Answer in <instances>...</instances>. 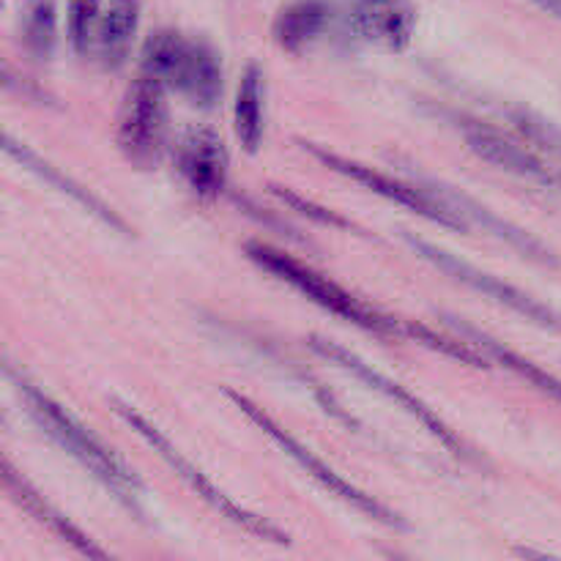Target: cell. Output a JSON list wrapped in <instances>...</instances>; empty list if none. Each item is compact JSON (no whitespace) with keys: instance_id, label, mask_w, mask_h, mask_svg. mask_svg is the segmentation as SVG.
<instances>
[{"instance_id":"6da1fadb","label":"cell","mask_w":561,"mask_h":561,"mask_svg":"<svg viewBox=\"0 0 561 561\" xmlns=\"http://www.w3.org/2000/svg\"><path fill=\"white\" fill-rule=\"evenodd\" d=\"M9 376L14 378L16 389H20L22 400H25L27 405V414L33 416V422H36L64 453H69L88 474L96 477L107 491H113V496L118 499L124 507H129L131 513L140 515V504L137 502H140L142 485L135 477V471H131L113 449L104 447L88 427H82L64 405L55 403L49 394H44L36 383L27 381L25 376H16L11 367Z\"/></svg>"},{"instance_id":"7a4b0ae2","label":"cell","mask_w":561,"mask_h":561,"mask_svg":"<svg viewBox=\"0 0 561 561\" xmlns=\"http://www.w3.org/2000/svg\"><path fill=\"white\" fill-rule=\"evenodd\" d=\"M140 71L157 77L164 88L184 96L195 107H214L222 96L225 75L217 49L170 27L148 36Z\"/></svg>"},{"instance_id":"3957f363","label":"cell","mask_w":561,"mask_h":561,"mask_svg":"<svg viewBox=\"0 0 561 561\" xmlns=\"http://www.w3.org/2000/svg\"><path fill=\"white\" fill-rule=\"evenodd\" d=\"M247 257H250L252 263H257L263 272L274 274L277 279L288 283L290 288L305 294L307 299L316 301L318 307L329 310L332 316L343 318V321L354 323V327L365 329V332L381 334V337L403 334V323L394 321V318L389 316H381V312L373 310L370 305L356 299L354 294L340 288L337 283H332L329 277L318 274L316 268L305 266V263L296 261V257L285 255L283 250H274V247L261 244V241H250V244H247Z\"/></svg>"},{"instance_id":"277c9868","label":"cell","mask_w":561,"mask_h":561,"mask_svg":"<svg viewBox=\"0 0 561 561\" xmlns=\"http://www.w3.org/2000/svg\"><path fill=\"white\" fill-rule=\"evenodd\" d=\"M115 411H118L121 420H124L126 425H129L131 431H135L137 436H140L142 442H146L148 447L153 449V453L162 455V458L170 463V469H173L175 474H179L181 480H184L186 485H190L192 491L197 493V496L206 499V502L211 504V507L217 510V513L222 515V518L233 520L236 526L247 529V531H250V535L261 537V540L279 542V546H288V535H285V531H279L277 526L268 524V520H263V518H257V515L247 513V510L239 507V504H236L233 499L225 496V493L219 491V488L214 485V482L208 480V477L203 474V471L197 469V466L192 463V460H186L184 455H181L179 449L173 447V442H170V438L164 436V433L159 431L157 425H151V422H148L146 416L137 414V411H131L129 405L118 403V400H115Z\"/></svg>"},{"instance_id":"5b68a950","label":"cell","mask_w":561,"mask_h":561,"mask_svg":"<svg viewBox=\"0 0 561 561\" xmlns=\"http://www.w3.org/2000/svg\"><path fill=\"white\" fill-rule=\"evenodd\" d=\"M225 398H228L230 403H233L236 409L241 411V414L250 416V420L255 422V425L261 427V431L266 433V436L272 438V442L277 444V447L283 449L285 455H290V458H294L296 463H299L301 469H305L307 474H310L312 480L318 482V485L327 488V491L332 493V496H340V499H343V502H348L351 507H356V510H359V513H365L367 518L378 520V524L392 526V529H405V520L400 518L398 513H392V510L383 507L381 502H376V499H373V496H367L365 491H359V488H356V485L345 482L343 477L337 474V471H332L327 463H323V460H318L316 455H312L310 449L305 447V444H299L294 436H290V433H285L283 427H279L277 422H274L272 416H268L266 411L261 409V405H255L250 398H244V394L233 392V389H225Z\"/></svg>"},{"instance_id":"8992f818","label":"cell","mask_w":561,"mask_h":561,"mask_svg":"<svg viewBox=\"0 0 561 561\" xmlns=\"http://www.w3.org/2000/svg\"><path fill=\"white\" fill-rule=\"evenodd\" d=\"M168 88L157 77L140 71L126 91L118 121V146L137 168H151L162 159L168 146Z\"/></svg>"},{"instance_id":"52a82bcc","label":"cell","mask_w":561,"mask_h":561,"mask_svg":"<svg viewBox=\"0 0 561 561\" xmlns=\"http://www.w3.org/2000/svg\"><path fill=\"white\" fill-rule=\"evenodd\" d=\"M301 148H305L312 159H318L321 164L332 168L334 173L348 175V179L356 181V184L367 186V190L376 192V195L387 197V201L398 203V206L409 208V211L420 214V217L431 219V222L444 225V228H455V230L469 228V225H466V219L460 217V214L455 211L447 201H436L431 192L420 190V186L403 184V181L392 179V175L378 173V170L367 168V164L354 162V159H345V157H340V153L327 151V148L312 146V142H301Z\"/></svg>"},{"instance_id":"ba28073f","label":"cell","mask_w":561,"mask_h":561,"mask_svg":"<svg viewBox=\"0 0 561 561\" xmlns=\"http://www.w3.org/2000/svg\"><path fill=\"white\" fill-rule=\"evenodd\" d=\"M405 241H409L411 247H414L416 255H422L425 261H431L433 266H438L442 272H447L449 277H455L458 283L469 285V288L480 290V294H485L488 299H496L499 305L510 307V310L520 312L524 318H529V321L540 323V327H551V329H559L561 321L559 316H553L551 310H548L542 301L531 299L529 294H524V290H518L515 285H507L502 283L499 277H493V274L488 272H480L477 266H471V263L460 261L458 255H449V252L438 250V247L427 244V241H420L414 239V236H405Z\"/></svg>"},{"instance_id":"9c48e42d","label":"cell","mask_w":561,"mask_h":561,"mask_svg":"<svg viewBox=\"0 0 561 561\" xmlns=\"http://www.w3.org/2000/svg\"><path fill=\"white\" fill-rule=\"evenodd\" d=\"M310 345H312V351H316V354L327 356V359H332L334 365H340V367H345V370H351L356 378H359V381H365L367 387H373V389H376V392L387 394V398L394 400V403H398L400 409H405L411 416H416V420H420L422 425H425V431L431 433L433 438H438V444H444V447H447L449 453L458 455V458H466V455H469V453H466V444L460 442V438L455 436V433L449 431V427L444 425V422L438 420L436 414H433V409H427V405L422 403V400L416 398V394H411L409 389L400 387V383H394L392 378L381 376V373H378V370H373L370 365H365V362H362L356 354H351L348 348H340V345L329 343V340H318V337H312Z\"/></svg>"},{"instance_id":"30bf717a","label":"cell","mask_w":561,"mask_h":561,"mask_svg":"<svg viewBox=\"0 0 561 561\" xmlns=\"http://www.w3.org/2000/svg\"><path fill=\"white\" fill-rule=\"evenodd\" d=\"M175 170L201 201H217L228 184V148L214 129H186L175 142Z\"/></svg>"},{"instance_id":"8fae6325","label":"cell","mask_w":561,"mask_h":561,"mask_svg":"<svg viewBox=\"0 0 561 561\" xmlns=\"http://www.w3.org/2000/svg\"><path fill=\"white\" fill-rule=\"evenodd\" d=\"M348 27L362 42L400 53L414 36L416 9L411 0H356L348 11Z\"/></svg>"},{"instance_id":"7c38bea8","label":"cell","mask_w":561,"mask_h":561,"mask_svg":"<svg viewBox=\"0 0 561 561\" xmlns=\"http://www.w3.org/2000/svg\"><path fill=\"white\" fill-rule=\"evenodd\" d=\"M463 137L469 142L471 151L477 157H482L485 162L496 164V168L510 170V173H518L524 179L540 181L546 186H561V179L557 170L535 153L531 148L520 146V142L510 140L502 131L493 129V126L480 124V121H466L463 124Z\"/></svg>"},{"instance_id":"4fadbf2b","label":"cell","mask_w":561,"mask_h":561,"mask_svg":"<svg viewBox=\"0 0 561 561\" xmlns=\"http://www.w3.org/2000/svg\"><path fill=\"white\" fill-rule=\"evenodd\" d=\"M3 480H5V488H9L11 496H14L16 502H20L22 507H25L27 513L38 520V524L47 526L53 535H58L60 540L69 542V546H75L77 551L85 553V557H93V559L107 557L102 548L93 546L91 537H85L75 524H69V518H64V515H60L53 504L44 502V496H38V493L33 491V488L27 485V482L22 480L14 469H11V463H3Z\"/></svg>"},{"instance_id":"5bb4252c","label":"cell","mask_w":561,"mask_h":561,"mask_svg":"<svg viewBox=\"0 0 561 561\" xmlns=\"http://www.w3.org/2000/svg\"><path fill=\"white\" fill-rule=\"evenodd\" d=\"M137 25H140V0H110L96 36V49L104 69H121L126 64Z\"/></svg>"},{"instance_id":"9a60e30c","label":"cell","mask_w":561,"mask_h":561,"mask_svg":"<svg viewBox=\"0 0 561 561\" xmlns=\"http://www.w3.org/2000/svg\"><path fill=\"white\" fill-rule=\"evenodd\" d=\"M329 16H332V5L327 0H296L285 5L274 20V42L283 49L299 53L321 36L323 27L329 25Z\"/></svg>"},{"instance_id":"2e32d148","label":"cell","mask_w":561,"mask_h":561,"mask_svg":"<svg viewBox=\"0 0 561 561\" xmlns=\"http://www.w3.org/2000/svg\"><path fill=\"white\" fill-rule=\"evenodd\" d=\"M233 129L241 148L255 153L263 142V71L257 64H250L239 80L233 104Z\"/></svg>"},{"instance_id":"e0dca14e","label":"cell","mask_w":561,"mask_h":561,"mask_svg":"<svg viewBox=\"0 0 561 561\" xmlns=\"http://www.w3.org/2000/svg\"><path fill=\"white\" fill-rule=\"evenodd\" d=\"M20 38L33 60H49L58 47V9L55 0H22Z\"/></svg>"},{"instance_id":"ac0fdd59","label":"cell","mask_w":561,"mask_h":561,"mask_svg":"<svg viewBox=\"0 0 561 561\" xmlns=\"http://www.w3.org/2000/svg\"><path fill=\"white\" fill-rule=\"evenodd\" d=\"M447 203L455 208V211L460 214V217H466V214H469V217L474 219V222H480L482 228L491 230V233H496L499 239H504V241H507V244H513L515 250H520V252H524V255L535 257V261H542V263H553L551 252H548L546 247L540 244V241L531 239V236L526 233V230L515 228V225L507 222V219L496 217V214H493L491 208L480 206V203L471 201V197H466V195H460V192H447Z\"/></svg>"},{"instance_id":"d6986e66","label":"cell","mask_w":561,"mask_h":561,"mask_svg":"<svg viewBox=\"0 0 561 561\" xmlns=\"http://www.w3.org/2000/svg\"><path fill=\"white\" fill-rule=\"evenodd\" d=\"M5 151H9V153H14V157L20 159V162H25L27 168H31V170H36L38 175H44V179H47V181H53V184H58V186H60V192H66V195H71V197H75V201L80 203V206H85L88 211H91V214H96L99 219H104V222H107V225H113V228H118V230H126V225L121 222V219L115 217V214L110 211V208L104 206L102 201H96V197H93L91 192H88V190H82V186H80V184H75V181H71V179H64V175H60L58 170L53 168V164L42 162V159H38L36 153L31 151V148L20 146V142H14V137H9V135H5Z\"/></svg>"},{"instance_id":"ffe728a7","label":"cell","mask_w":561,"mask_h":561,"mask_svg":"<svg viewBox=\"0 0 561 561\" xmlns=\"http://www.w3.org/2000/svg\"><path fill=\"white\" fill-rule=\"evenodd\" d=\"M455 327H458L460 332L466 334V337L477 340V345H480V348H485L488 354L493 356V359L502 362L504 367H510V370H513V373H518L520 378H526V381L535 383L537 389H542V392L551 394L553 400H559V403H561V381H559V378H553L551 373H546V370H542V367H537L535 362L524 359V356L515 354V351L504 348L502 343H496V340H493V337L482 334L480 329L466 327V323H455Z\"/></svg>"},{"instance_id":"44dd1931","label":"cell","mask_w":561,"mask_h":561,"mask_svg":"<svg viewBox=\"0 0 561 561\" xmlns=\"http://www.w3.org/2000/svg\"><path fill=\"white\" fill-rule=\"evenodd\" d=\"M99 22H102V5H99V0H69L66 31H69V44L77 55L91 53L99 36Z\"/></svg>"},{"instance_id":"7402d4cb","label":"cell","mask_w":561,"mask_h":561,"mask_svg":"<svg viewBox=\"0 0 561 561\" xmlns=\"http://www.w3.org/2000/svg\"><path fill=\"white\" fill-rule=\"evenodd\" d=\"M400 323H403L405 337L416 340V343L427 345V348H433V351H442V354L453 356V359H458V362H466V365H471V367H488L485 356H480L477 351L466 348V345H460L458 340L442 337V334H436L433 329L422 327V323H411V321H400Z\"/></svg>"},{"instance_id":"603a6c76","label":"cell","mask_w":561,"mask_h":561,"mask_svg":"<svg viewBox=\"0 0 561 561\" xmlns=\"http://www.w3.org/2000/svg\"><path fill=\"white\" fill-rule=\"evenodd\" d=\"M513 124L531 146L546 148V151L561 164V129H557L551 121H542L531 113H513Z\"/></svg>"},{"instance_id":"cb8c5ba5","label":"cell","mask_w":561,"mask_h":561,"mask_svg":"<svg viewBox=\"0 0 561 561\" xmlns=\"http://www.w3.org/2000/svg\"><path fill=\"white\" fill-rule=\"evenodd\" d=\"M274 195H279L285 203H290V206H294V208H301V214H307V217L318 219V222H323V225H340V228H348V222H345V219H340L337 214H329V211H323V208H316V206H312V203L301 201L299 195H294V192L279 190V186H274Z\"/></svg>"}]
</instances>
